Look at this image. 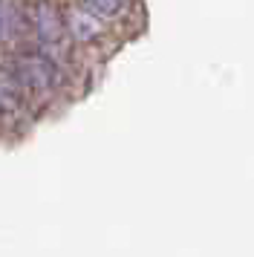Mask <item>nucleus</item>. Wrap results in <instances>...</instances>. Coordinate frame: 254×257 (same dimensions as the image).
<instances>
[{"instance_id":"1","label":"nucleus","mask_w":254,"mask_h":257,"mask_svg":"<svg viewBox=\"0 0 254 257\" xmlns=\"http://www.w3.org/2000/svg\"><path fill=\"white\" fill-rule=\"evenodd\" d=\"M23 107H26V98H23V90L18 87L15 75L0 72V116H18Z\"/></svg>"},{"instance_id":"2","label":"nucleus","mask_w":254,"mask_h":257,"mask_svg":"<svg viewBox=\"0 0 254 257\" xmlns=\"http://www.w3.org/2000/svg\"><path fill=\"white\" fill-rule=\"evenodd\" d=\"M78 3L84 6V12L90 18H95V21H113L124 9V0H78Z\"/></svg>"}]
</instances>
